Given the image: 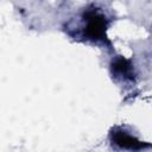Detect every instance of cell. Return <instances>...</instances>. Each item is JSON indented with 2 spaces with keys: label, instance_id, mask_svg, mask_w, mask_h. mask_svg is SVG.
I'll list each match as a JSON object with an SVG mask.
<instances>
[{
  "label": "cell",
  "instance_id": "1",
  "mask_svg": "<svg viewBox=\"0 0 152 152\" xmlns=\"http://www.w3.org/2000/svg\"><path fill=\"white\" fill-rule=\"evenodd\" d=\"M83 19L86 21V25L83 27V33L87 38L99 40L103 39L104 31L107 27V19L106 15H103L101 12L90 10L86 12L83 15Z\"/></svg>",
  "mask_w": 152,
  "mask_h": 152
},
{
  "label": "cell",
  "instance_id": "2",
  "mask_svg": "<svg viewBox=\"0 0 152 152\" xmlns=\"http://www.w3.org/2000/svg\"><path fill=\"white\" fill-rule=\"evenodd\" d=\"M112 135H113V141L118 146H120L121 148H131V150L133 148V150H135V148L142 146L141 141L137 140L134 137L127 134L126 132L115 131L114 133H112Z\"/></svg>",
  "mask_w": 152,
  "mask_h": 152
}]
</instances>
